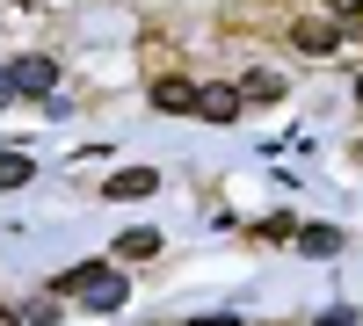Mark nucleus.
Listing matches in <instances>:
<instances>
[{"label":"nucleus","mask_w":363,"mask_h":326,"mask_svg":"<svg viewBox=\"0 0 363 326\" xmlns=\"http://www.w3.org/2000/svg\"><path fill=\"white\" fill-rule=\"evenodd\" d=\"M58 298H80V305H95V312H124V298H131V283L109 269V261H80V269H66L51 283Z\"/></svg>","instance_id":"obj_1"},{"label":"nucleus","mask_w":363,"mask_h":326,"mask_svg":"<svg viewBox=\"0 0 363 326\" xmlns=\"http://www.w3.org/2000/svg\"><path fill=\"white\" fill-rule=\"evenodd\" d=\"M8 80H15V95H51V87H58V66H51L44 51H15Z\"/></svg>","instance_id":"obj_2"},{"label":"nucleus","mask_w":363,"mask_h":326,"mask_svg":"<svg viewBox=\"0 0 363 326\" xmlns=\"http://www.w3.org/2000/svg\"><path fill=\"white\" fill-rule=\"evenodd\" d=\"M240 109H247V95H240V87H225V80L196 87V116H203V124H233Z\"/></svg>","instance_id":"obj_3"},{"label":"nucleus","mask_w":363,"mask_h":326,"mask_svg":"<svg viewBox=\"0 0 363 326\" xmlns=\"http://www.w3.org/2000/svg\"><path fill=\"white\" fill-rule=\"evenodd\" d=\"M153 109H167V116H189V109H196V80L160 73V80H153Z\"/></svg>","instance_id":"obj_4"},{"label":"nucleus","mask_w":363,"mask_h":326,"mask_svg":"<svg viewBox=\"0 0 363 326\" xmlns=\"http://www.w3.org/2000/svg\"><path fill=\"white\" fill-rule=\"evenodd\" d=\"M153 189H160V174H153V167H124V174H109V189H102V196L131 203V196H153Z\"/></svg>","instance_id":"obj_5"},{"label":"nucleus","mask_w":363,"mask_h":326,"mask_svg":"<svg viewBox=\"0 0 363 326\" xmlns=\"http://www.w3.org/2000/svg\"><path fill=\"white\" fill-rule=\"evenodd\" d=\"M335 44H342V29H335V22H298V51H313V58H327Z\"/></svg>","instance_id":"obj_6"},{"label":"nucleus","mask_w":363,"mask_h":326,"mask_svg":"<svg viewBox=\"0 0 363 326\" xmlns=\"http://www.w3.org/2000/svg\"><path fill=\"white\" fill-rule=\"evenodd\" d=\"M153 254H160V232H145V225H131L116 240V261H153Z\"/></svg>","instance_id":"obj_7"},{"label":"nucleus","mask_w":363,"mask_h":326,"mask_svg":"<svg viewBox=\"0 0 363 326\" xmlns=\"http://www.w3.org/2000/svg\"><path fill=\"white\" fill-rule=\"evenodd\" d=\"M240 95H247V102H277V95H284V73H247V80H240Z\"/></svg>","instance_id":"obj_8"},{"label":"nucleus","mask_w":363,"mask_h":326,"mask_svg":"<svg viewBox=\"0 0 363 326\" xmlns=\"http://www.w3.org/2000/svg\"><path fill=\"white\" fill-rule=\"evenodd\" d=\"M298 247H306V254H342V232H335V225H306V232H298Z\"/></svg>","instance_id":"obj_9"},{"label":"nucleus","mask_w":363,"mask_h":326,"mask_svg":"<svg viewBox=\"0 0 363 326\" xmlns=\"http://www.w3.org/2000/svg\"><path fill=\"white\" fill-rule=\"evenodd\" d=\"M29 174H37V167H29L22 153H0V189H22V182H29Z\"/></svg>","instance_id":"obj_10"},{"label":"nucleus","mask_w":363,"mask_h":326,"mask_svg":"<svg viewBox=\"0 0 363 326\" xmlns=\"http://www.w3.org/2000/svg\"><path fill=\"white\" fill-rule=\"evenodd\" d=\"M320 8H327V15H342V22H356V15H363V0H320Z\"/></svg>","instance_id":"obj_11"},{"label":"nucleus","mask_w":363,"mask_h":326,"mask_svg":"<svg viewBox=\"0 0 363 326\" xmlns=\"http://www.w3.org/2000/svg\"><path fill=\"white\" fill-rule=\"evenodd\" d=\"M313 326H363V319H349V312H320Z\"/></svg>","instance_id":"obj_12"},{"label":"nucleus","mask_w":363,"mask_h":326,"mask_svg":"<svg viewBox=\"0 0 363 326\" xmlns=\"http://www.w3.org/2000/svg\"><path fill=\"white\" fill-rule=\"evenodd\" d=\"M196 326H240V319H225V312H218V319H196Z\"/></svg>","instance_id":"obj_13"},{"label":"nucleus","mask_w":363,"mask_h":326,"mask_svg":"<svg viewBox=\"0 0 363 326\" xmlns=\"http://www.w3.org/2000/svg\"><path fill=\"white\" fill-rule=\"evenodd\" d=\"M8 95H15V80H8V73H0V102H8Z\"/></svg>","instance_id":"obj_14"},{"label":"nucleus","mask_w":363,"mask_h":326,"mask_svg":"<svg viewBox=\"0 0 363 326\" xmlns=\"http://www.w3.org/2000/svg\"><path fill=\"white\" fill-rule=\"evenodd\" d=\"M0 326H22V319H15V312H8V305H0Z\"/></svg>","instance_id":"obj_15"},{"label":"nucleus","mask_w":363,"mask_h":326,"mask_svg":"<svg viewBox=\"0 0 363 326\" xmlns=\"http://www.w3.org/2000/svg\"><path fill=\"white\" fill-rule=\"evenodd\" d=\"M356 102H363V80H356Z\"/></svg>","instance_id":"obj_16"}]
</instances>
